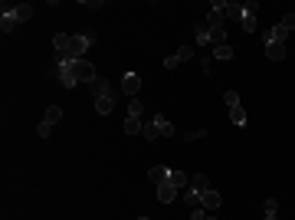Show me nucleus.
Here are the masks:
<instances>
[{
	"label": "nucleus",
	"mask_w": 295,
	"mask_h": 220,
	"mask_svg": "<svg viewBox=\"0 0 295 220\" xmlns=\"http://www.w3.org/2000/svg\"><path fill=\"white\" fill-rule=\"evenodd\" d=\"M92 39L95 36H89V33H79V36L59 33V36H53V46L59 53V59H86V49L92 46Z\"/></svg>",
	"instance_id": "1"
},
{
	"label": "nucleus",
	"mask_w": 295,
	"mask_h": 220,
	"mask_svg": "<svg viewBox=\"0 0 295 220\" xmlns=\"http://www.w3.org/2000/svg\"><path fill=\"white\" fill-rule=\"evenodd\" d=\"M72 69H76V82H92L95 79V66L89 63V59H72Z\"/></svg>",
	"instance_id": "2"
},
{
	"label": "nucleus",
	"mask_w": 295,
	"mask_h": 220,
	"mask_svg": "<svg viewBox=\"0 0 295 220\" xmlns=\"http://www.w3.org/2000/svg\"><path fill=\"white\" fill-rule=\"evenodd\" d=\"M59 82L66 89L79 86V82H76V69H72V59H59Z\"/></svg>",
	"instance_id": "3"
},
{
	"label": "nucleus",
	"mask_w": 295,
	"mask_h": 220,
	"mask_svg": "<svg viewBox=\"0 0 295 220\" xmlns=\"http://www.w3.org/2000/svg\"><path fill=\"white\" fill-rule=\"evenodd\" d=\"M138 89H141L138 72H125V76H122V92H125V95H132V99H138Z\"/></svg>",
	"instance_id": "4"
},
{
	"label": "nucleus",
	"mask_w": 295,
	"mask_h": 220,
	"mask_svg": "<svg viewBox=\"0 0 295 220\" xmlns=\"http://www.w3.org/2000/svg\"><path fill=\"white\" fill-rule=\"evenodd\" d=\"M86 89L95 95V99H102V95H115V92H112V86H109V79H102V76H95Z\"/></svg>",
	"instance_id": "5"
},
{
	"label": "nucleus",
	"mask_w": 295,
	"mask_h": 220,
	"mask_svg": "<svg viewBox=\"0 0 295 220\" xmlns=\"http://www.w3.org/2000/svg\"><path fill=\"white\" fill-rule=\"evenodd\" d=\"M180 194V188H174L171 181H164V184H157V201H161V204H171L174 197Z\"/></svg>",
	"instance_id": "6"
},
{
	"label": "nucleus",
	"mask_w": 295,
	"mask_h": 220,
	"mask_svg": "<svg viewBox=\"0 0 295 220\" xmlns=\"http://www.w3.org/2000/svg\"><path fill=\"white\" fill-rule=\"evenodd\" d=\"M220 204H223V197H220L213 188L203 191V211H207V214H217V207H220Z\"/></svg>",
	"instance_id": "7"
},
{
	"label": "nucleus",
	"mask_w": 295,
	"mask_h": 220,
	"mask_svg": "<svg viewBox=\"0 0 295 220\" xmlns=\"http://www.w3.org/2000/svg\"><path fill=\"white\" fill-rule=\"evenodd\" d=\"M112 109H115V95H102V99H95V112H99V115H112Z\"/></svg>",
	"instance_id": "8"
},
{
	"label": "nucleus",
	"mask_w": 295,
	"mask_h": 220,
	"mask_svg": "<svg viewBox=\"0 0 295 220\" xmlns=\"http://www.w3.org/2000/svg\"><path fill=\"white\" fill-rule=\"evenodd\" d=\"M184 204L197 211V207H203V194H200V191H194V188H187L184 191Z\"/></svg>",
	"instance_id": "9"
},
{
	"label": "nucleus",
	"mask_w": 295,
	"mask_h": 220,
	"mask_svg": "<svg viewBox=\"0 0 295 220\" xmlns=\"http://www.w3.org/2000/svg\"><path fill=\"white\" fill-rule=\"evenodd\" d=\"M266 53L272 63H279V59H286V43H266Z\"/></svg>",
	"instance_id": "10"
},
{
	"label": "nucleus",
	"mask_w": 295,
	"mask_h": 220,
	"mask_svg": "<svg viewBox=\"0 0 295 220\" xmlns=\"http://www.w3.org/2000/svg\"><path fill=\"white\" fill-rule=\"evenodd\" d=\"M148 178H151V181H154V184H164V181H167V178H171V168L157 165V168H151V171H148Z\"/></svg>",
	"instance_id": "11"
},
{
	"label": "nucleus",
	"mask_w": 295,
	"mask_h": 220,
	"mask_svg": "<svg viewBox=\"0 0 295 220\" xmlns=\"http://www.w3.org/2000/svg\"><path fill=\"white\" fill-rule=\"evenodd\" d=\"M286 36L289 33L282 30V23H276L272 30H266V43H286Z\"/></svg>",
	"instance_id": "12"
},
{
	"label": "nucleus",
	"mask_w": 295,
	"mask_h": 220,
	"mask_svg": "<svg viewBox=\"0 0 295 220\" xmlns=\"http://www.w3.org/2000/svg\"><path fill=\"white\" fill-rule=\"evenodd\" d=\"M194 33H197V43H200V46L213 43V36H210V26H207V23H197V26H194Z\"/></svg>",
	"instance_id": "13"
},
{
	"label": "nucleus",
	"mask_w": 295,
	"mask_h": 220,
	"mask_svg": "<svg viewBox=\"0 0 295 220\" xmlns=\"http://www.w3.org/2000/svg\"><path fill=\"white\" fill-rule=\"evenodd\" d=\"M190 188L203 194V191H210V178H207V174H194V178H190Z\"/></svg>",
	"instance_id": "14"
},
{
	"label": "nucleus",
	"mask_w": 295,
	"mask_h": 220,
	"mask_svg": "<svg viewBox=\"0 0 295 220\" xmlns=\"http://www.w3.org/2000/svg\"><path fill=\"white\" fill-rule=\"evenodd\" d=\"M154 125H157V132H161L164 138H171V135H174V125H171V122H167L164 115H157V118H154Z\"/></svg>",
	"instance_id": "15"
},
{
	"label": "nucleus",
	"mask_w": 295,
	"mask_h": 220,
	"mask_svg": "<svg viewBox=\"0 0 295 220\" xmlns=\"http://www.w3.org/2000/svg\"><path fill=\"white\" fill-rule=\"evenodd\" d=\"M13 16L23 23V20H30L33 16V3H20V7H13Z\"/></svg>",
	"instance_id": "16"
},
{
	"label": "nucleus",
	"mask_w": 295,
	"mask_h": 220,
	"mask_svg": "<svg viewBox=\"0 0 295 220\" xmlns=\"http://www.w3.org/2000/svg\"><path fill=\"white\" fill-rule=\"evenodd\" d=\"M167 181H171L174 188H187V181H190V174H187V171H171V178H167Z\"/></svg>",
	"instance_id": "17"
},
{
	"label": "nucleus",
	"mask_w": 295,
	"mask_h": 220,
	"mask_svg": "<svg viewBox=\"0 0 295 220\" xmlns=\"http://www.w3.org/2000/svg\"><path fill=\"white\" fill-rule=\"evenodd\" d=\"M141 128H145V125H141V118H132V115L125 118V135H138Z\"/></svg>",
	"instance_id": "18"
},
{
	"label": "nucleus",
	"mask_w": 295,
	"mask_h": 220,
	"mask_svg": "<svg viewBox=\"0 0 295 220\" xmlns=\"http://www.w3.org/2000/svg\"><path fill=\"white\" fill-rule=\"evenodd\" d=\"M230 118H233V125H246V112H243V105H233V109H230Z\"/></svg>",
	"instance_id": "19"
},
{
	"label": "nucleus",
	"mask_w": 295,
	"mask_h": 220,
	"mask_svg": "<svg viewBox=\"0 0 295 220\" xmlns=\"http://www.w3.org/2000/svg\"><path fill=\"white\" fill-rule=\"evenodd\" d=\"M59 118H62V109H59V105H49V109H46V118H43V122H49V125H56Z\"/></svg>",
	"instance_id": "20"
},
{
	"label": "nucleus",
	"mask_w": 295,
	"mask_h": 220,
	"mask_svg": "<svg viewBox=\"0 0 295 220\" xmlns=\"http://www.w3.org/2000/svg\"><path fill=\"white\" fill-rule=\"evenodd\" d=\"M223 102H226V109L240 105V92H236V89H226V92H223Z\"/></svg>",
	"instance_id": "21"
},
{
	"label": "nucleus",
	"mask_w": 295,
	"mask_h": 220,
	"mask_svg": "<svg viewBox=\"0 0 295 220\" xmlns=\"http://www.w3.org/2000/svg\"><path fill=\"white\" fill-rule=\"evenodd\" d=\"M141 135H145L148 142H157V138H161V132H157V125H154V122H151V125H145V128H141Z\"/></svg>",
	"instance_id": "22"
},
{
	"label": "nucleus",
	"mask_w": 295,
	"mask_h": 220,
	"mask_svg": "<svg viewBox=\"0 0 295 220\" xmlns=\"http://www.w3.org/2000/svg\"><path fill=\"white\" fill-rule=\"evenodd\" d=\"M243 30H246V33H256V30H259V20H256V16H246V13H243Z\"/></svg>",
	"instance_id": "23"
},
{
	"label": "nucleus",
	"mask_w": 295,
	"mask_h": 220,
	"mask_svg": "<svg viewBox=\"0 0 295 220\" xmlns=\"http://www.w3.org/2000/svg\"><path fill=\"white\" fill-rule=\"evenodd\" d=\"M213 56L217 59H233V46H213Z\"/></svg>",
	"instance_id": "24"
},
{
	"label": "nucleus",
	"mask_w": 295,
	"mask_h": 220,
	"mask_svg": "<svg viewBox=\"0 0 295 220\" xmlns=\"http://www.w3.org/2000/svg\"><path fill=\"white\" fill-rule=\"evenodd\" d=\"M243 13H246V16H256L259 13V3H256V0H246V3H243Z\"/></svg>",
	"instance_id": "25"
},
{
	"label": "nucleus",
	"mask_w": 295,
	"mask_h": 220,
	"mask_svg": "<svg viewBox=\"0 0 295 220\" xmlns=\"http://www.w3.org/2000/svg\"><path fill=\"white\" fill-rule=\"evenodd\" d=\"M263 211L276 217V214H279V201H276V197H269V201H266V204H263Z\"/></svg>",
	"instance_id": "26"
},
{
	"label": "nucleus",
	"mask_w": 295,
	"mask_h": 220,
	"mask_svg": "<svg viewBox=\"0 0 295 220\" xmlns=\"http://www.w3.org/2000/svg\"><path fill=\"white\" fill-rule=\"evenodd\" d=\"M282 30H286V33L295 30V13H286V16H282Z\"/></svg>",
	"instance_id": "27"
},
{
	"label": "nucleus",
	"mask_w": 295,
	"mask_h": 220,
	"mask_svg": "<svg viewBox=\"0 0 295 220\" xmlns=\"http://www.w3.org/2000/svg\"><path fill=\"white\" fill-rule=\"evenodd\" d=\"M128 115H132V118H141V102H138V99H132V102H128Z\"/></svg>",
	"instance_id": "28"
},
{
	"label": "nucleus",
	"mask_w": 295,
	"mask_h": 220,
	"mask_svg": "<svg viewBox=\"0 0 295 220\" xmlns=\"http://www.w3.org/2000/svg\"><path fill=\"white\" fill-rule=\"evenodd\" d=\"M49 132H53V125H49V122H39V125H36V135H39V138H46Z\"/></svg>",
	"instance_id": "29"
},
{
	"label": "nucleus",
	"mask_w": 295,
	"mask_h": 220,
	"mask_svg": "<svg viewBox=\"0 0 295 220\" xmlns=\"http://www.w3.org/2000/svg\"><path fill=\"white\" fill-rule=\"evenodd\" d=\"M164 66H167V69H177V66H180V59H177V53H174V56H167V59H164Z\"/></svg>",
	"instance_id": "30"
},
{
	"label": "nucleus",
	"mask_w": 295,
	"mask_h": 220,
	"mask_svg": "<svg viewBox=\"0 0 295 220\" xmlns=\"http://www.w3.org/2000/svg\"><path fill=\"white\" fill-rule=\"evenodd\" d=\"M177 59H180V63H187V59H190V46H180L177 49Z\"/></svg>",
	"instance_id": "31"
},
{
	"label": "nucleus",
	"mask_w": 295,
	"mask_h": 220,
	"mask_svg": "<svg viewBox=\"0 0 295 220\" xmlns=\"http://www.w3.org/2000/svg\"><path fill=\"white\" fill-rule=\"evenodd\" d=\"M203 135H207V128H197V132H187V142H190V138H203Z\"/></svg>",
	"instance_id": "32"
},
{
	"label": "nucleus",
	"mask_w": 295,
	"mask_h": 220,
	"mask_svg": "<svg viewBox=\"0 0 295 220\" xmlns=\"http://www.w3.org/2000/svg\"><path fill=\"white\" fill-rule=\"evenodd\" d=\"M203 220H217V214H207V217H203Z\"/></svg>",
	"instance_id": "33"
},
{
	"label": "nucleus",
	"mask_w": 295,
	"mask_h": 220,
	"mask_svg": "<svg viewBox=\"0 0 295 220\" xmlns=\"http://www.w3.org/2000/svg\"><path fill=\"white\" fill-rule=\"evenodd\" d=\"M266 220H276V217H272V214H266Z\"/></svg>",
	"instance_id": "34"
},
{
	"label": "nucleus",
	"mask_w": 295,
	"mask_h": 220,
	"mask_svg": "<svg viewBox=\"0 0 295 220\" xmlns=\"http://www.w3.org/2000/svg\"><path fill=\"white\" fill-rule=\"evenodd\" d=\"M138 220H151V217H138Z\"/></svg>",
	"instance_id": "35"
},
{
	"label": "nucleus",
	"mask_w": 295,
	"mask_h": 220,
	"mask_svg": "<svg viewBox=\"0 0 295 220\" xmlns=\"http://www.w3.org/2000/svg\"><path fill=\"white\" fill-rule=\"evenodd\" d=\"M190 220H194V217H190Z\"/></svg>",
	"instance_id": "36"
}]
</instances>
